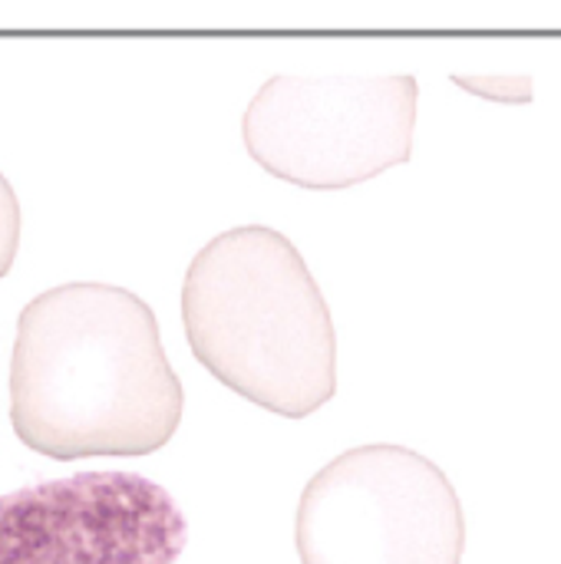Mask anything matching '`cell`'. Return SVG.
<instances>
[{
    "instance_id": "8992f818",
    "label": "cell",
    "mask_w": 561,
    "mask_h": 564,
    "mask_svg": "<svg viewBox=\"0 0 561 564\" xmlns=\"http://www.w3.org/2000/svg\"><path fill=\"white\" fill-rule=\"evenodd\" d=\"M20 248V202L13 185L0 175V278L10 271Z\"/></svg>"
},
{
    "instance_id": "7a4b0ae2",
    "label": "cell",
    "mask_w": 561,
    "mask_h": 564,
    "mask_svg": "<svg viewBox=\"0 0 561 564\" xmlns=\"http://www.w3.org/2000/svg\"><path fill=\"white\" fill-rule=\"evenodd\" d=\"M182 321L195 360L238 397L304 420L337 390V334L298 248L274 228L212 238L188 264Z\"/></svg>"
},
{
    "instance_id": "277c9868",
    "label": "cell",
    "mask_w": 561,
    "mask_h": 564,
    "mask_svg": "<svg viewBox=\"0 0 561 564\" xmlns=\"http://www.w3.org/2000/svg\"><path fill=\"white\" fill-rule=\"evenodd\" d=\"M413 76H274L245 112L251 159L301 188H347L413 149Z\"/></svg>"
},
{
    "instance_id": "6da1fadb",
    "label": "cell",
    "mask_w": 561,
    "mask_h": 564,
    "mask_svg": "<svg viewBox=\"0 0 561 564\" xmlns=\"http://www.w3.org/2000/svg\"><path fill=\"white\" fill-rule=\"evenodd\" d=\"M185 393L152 307L112 284H60L17 317L10 423L40 456H149L182 423Z\"/></svg>"
},
{
    "instance_id": "5b68a950",
    "label": "cell",
    "mask_w": 561,
    "mask_h": 564,
    "mask_svg": "<svg viewBox=\"0 0 561 564\" xmlns=\"http://www.w3.org/2000/svg\"><path fill=\"white\" fill-rule=\"evenodd\" d=\"M185 542L175 499L136 473H79L0 496V564H172Z\"/></svg>"
},
{
    "instance_id": "3957f363",
    "label": "cell",
    "mask_w": 561,
    "mask_h": 564,
    "mask_svg": "<svg viewBox=\"0 0 561 564\" xmlns=\"http://www.w3.org/2000/svg\"><path fill=\"white\" fill-rule=\"evenodd\" d=\"M301 564H460L456 489L403 446H360L327 463L298 506Z\"/></svg>"
}]
</instances>
